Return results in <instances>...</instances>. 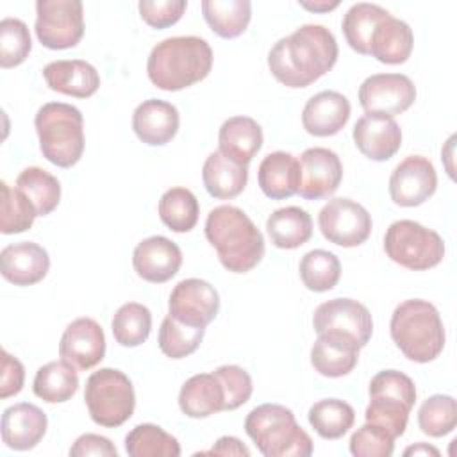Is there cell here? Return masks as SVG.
Returning <instances> with one entry per match:
<instances>
[{
	"mask_svg": "<svg viewBox=\"0 0 457 457\" xmlns=\"http://www.w3.org/2000/svg\"><path fill=\"white\" fill-rule=\"evenodd\" d=\"M337 55L334 34L323 25L307 23L271 46L268 68L280 84L307 87L332 70Z\"/></svg>",
	"mask_w": 457,
	"mask_h": 457,
	"instance_id": "cell-1",
	"label": "cell"
},
{
	"mask_svg": "<svg viewBox=\"0 0 457 457\" xmlns=\"http://www.w3.org/2000/svg\"><path fill=\"white\" fill-rule=\"evenodd\" d=\"M204 230L220 262L232 273H246L264 257V237L261 230L236 205L211 209Z\"/></svg>",
	"mask_w": 457,
	"mask_h": 457,
	"instance_id": "cell-2",
	"label": "cell"
},
{
	"mask_svg": "<svg viewBox=\"0 0 457 457\" xmlns=\"http://www.w3.org/2000/svg\"><path fill=\"white\" fill-rule=\"evenodd\" d=\"M212 68V50L198 36H175L157 43L146 61L150 82L162 91H180L204 80Z\"/></svg>",
	"mask_w": 457,
	"mask_h": 457,
	"instance_id": "cell-3",
	"label": "cell"
},
{
	"mask_svg": "<svg viewBox=\"0 0 457 457\" xmlns=\"http://www.w3.org/2000/svg\"><path fill=\"white\" fill-rule=\"evenodd\" d=\"M391 339L414 362L425 364L445 348V325L439 311L427 300L411 298L396 305L389 321Z\"/></svg>",
	"mask_w": 457,
	"mask_h": 457,
	"instance_id": "cell-4",
	"label": "cell"
},
{
	"mask_svg": "<svg viewBox=\"0 0 457 457\" xmlns=\"http://www.w3.org/2000/svg\"><path fill=\"white\" fill-rule=\"evenodd\" d=\"M245 432L264 457H309L311 436L296 423L291 409L280 403H262L245 420Z\"/></svg>",
	"mask_w": 457,
	"mask_h": 457,
	"instance_id": "cell-5",
	"label": "cell"
},
{
	"mask_svg": "<svg viewBox=\"0 0 457 457\" xmlns=\"http://www.w3.org/2000/svg\"><path fill=\"white\" fill-rule=\"evenodd\" d=\"M43 157L59 166L71 168L84 152V118L82 112L64 102L41 105L34 118Z\"/></svg>",
	"mask_w": 457,
	"mask_h": 457,
	"instance_id": "cell-6",
	"label": "cell"
},
{
	"mask_svg": "<svg viewBox=\"0 0 457 457\" xmlns=\"http://www.w3.org/2000/svg\"><path fill=\"white\" fill-rule=\"evenodd\" d=\"M368 393L366 421L386 428L395 439L403 436L409 412L416 403V386L412 378L398 370H384L371 378Z\"/></svg>",
	"mask_w": 457,
	"mask_h": 457,
	"instance_id": "cell-7",
	"label": "cell"
},
{
	"mask_svg": "<svg viewBox=\"0 0 457 457\" xmlns=\"http://www.w3.org/2000/svg\"><path fill=\"white\" fill-rule=\"evenodd\" d=\"M84 402L96 425L116 428L134 414L136 393L130 378L123 371L100 368L86 380Z\"/></svg>",
	"mask_w": 457,
	"mask_h": 457,
	"instance_id": "cell-8",
	"label": "cell"
},
{
	"mask_svg": "<svg viewBox=\"0 0 457 457\" xmlns=\"http://www.w3.org/2000/svg\"><path fill=\"white\" fill-rule=\"evenodd\" d=\"M386 255L412 271H425L437 266L445 257L443 237L412 220L393 221L384 236Z\"/></svg>",
	"mask_w": 457,
	"mask_h": 457,
	"instance_id": "cell-9",
	"label": "cell"
},
{
	"mask_svg": "<svg viewBox=\"0 0 457 457\" xmlns=\"http://www.w3.org/2000/svg\"><path fill=\"white\" fill-rule=\"evenodd\" d=\"M36 36L50 50H66L84 36V7L79 0H37Z\"/></svg>",
	"mask_w": 457,
	"mask_h": 457,
	"instance_id": "cell-10",
	"label": "cell"
},
{
	"mask_svg": "<svg viewBox=\"0 0 457 457\" xmlns=\"http://www.w3.org/2000/svg\"><path fill=\"white\" fill-rule=\"evenodd\" d=\"M318 225L323 237L330 243L353 248L370 237L373 221L361 204L350 198H332L321 207Z\"/></svg>",
	"mask_w": 457,
	"mask_h": 457,
	"instance_id": "cell-11",
	"label": "cell"
},
{
	"mask_svg": "<svg viewBox=\"0 0 457 457\" xmlns=\"http://www.w3.org/2000/svg\"><path fill=\"white\" fill-rule=\"evenodd\" d=\"M416 100V87L407 75L375 73L362 80L359 104L366 112L396 116L405 112Z\"/></svg>",
	"mask_w": 457,
	"mask_h": 457,
	"instance_id": "cell-12",
	"label": "cell"
},
{
	"mask_svg": "<svg viewBox=\"0 0 457 457\" xmlns=\"http://www.w3.org/2000/svg\"><path fill=\"white\" fill-rule=\"evenodd\" d=\"M220 311V295L202 278L180 280L170 295L168 314L189 327H207Z\"/></svg>",
	"mask_w": 457,
	"mask_h": 457,
	"instance_id": "cell-13",
	"label": "cell"
},
{
	"mask_svg": "<svg viewBox=\"0 0 457 457\" xmlns=\"http://www.w3.org/2000/svg\"><path fill=\"white\" fill-rule=\"evenodd\" d=\"M316 334L341 332L352 336L361 348L366 346L373 334V320L366 305L352 298H332L316 307L312 316Z\"/></svg>",
	"mask_w": 457,
	"mask_h": 457,
	"instance_id": "cell-14",
	"label": "cell"
},
{
	"mask_svg": "<svg viewBox=\"0 0 457 457\" xmlns=\"http://www.w3.org/2000/svg\"><path fill=\"white\" fill-rule=\"evenodd\" d=\"M437 189L434 164L423 155L405 157L389 177V196L400 207H418Z\"/></svg>",
	"mask_w": 457,
	"mask_h": 457,
	"instance_id": "cell-15",
	"label": "cell"
},
{
	"mask_svg": "<svg viewBox=\"0 0 457 457\" xmlns=\"http://www.w3.org/2000/svg\"><path fill=\"white\" fill-rule=\"evenodd\" d=\"M298 195L305 200H321L334 195L343 180V164L336 152L314 146L302 152Z\"/></svg>",
	"mask_w": 457,
	"mask_h": 457,
	"instance_id": "cell-16",
	"label": "cell"
},
{
	"mask_svg": "<svg viewBox=\"0 0 457 457\" xmlns=\"http://www.w3.org/2000/svg\"><path fill=\"white\" fill-rule=\"evenodd\" d=\"M59 355L79 371H87L105 357V336L93 318H77L62 332Z\"/></svg>",
	"mask_w": 457,
	"mask_h": 457,
	"instance_id": "cell-17",
	"label": "cell"
},
{
	"mask_svg": "<svg viewBox=\"0 0 457 457\" xmlns=\"http://www.w3.org/2000/svg\"><path fill=\"white\" fill-rule=\"evenodd\" d=\"M357 150L371 161H387L402 146V129L393 116L366 112L353 125Z\"/></svg>",
	"mask_w": 457,
	"mask_h": 457,
	"instance_id": "cell-18",
	"label": "cell"
},
{
	"mask_svg": "<svg viewBox=\"0 0 457 457\" xmlns=\"http://www.w3.org/2000/svg\"><path fill=\"white\" fill-rule=\"evenodd\" d=\"M182 264V252L177 243L164 236H150L137 243L132 253V266L139 278L162 284L173 278Z\"/></svg>",
	"mask_w": 457,
	"mask_h": 457,
	"instance_id": "cell-19",
	"label": "cell"
},
{
	"mask_svg": "<svg viewBox=\"0 0 457 457\" xmlns=\"http://www.w3.org/2000/svg\"><path fill=\"white\" fill-rule=\"evenodd\" d=\"M50 270L48 252L34 241L7 245L0 252V271L14 286H32L41 282Z\"/></svg>",
	"mask_w": 457,
	"mask_h": 457,
	"instance_id": "cell-20",
	"label": "cell"
},
{
	"mask_svg": "<svg viewBox=\"0 0 457 457\" xmlns=\"http://www.w3.org/2000/svg\"><path fill=\"white\" fill-rule=\"evenodd\" d=\"M361 345L346 334L341 332H323L318 334L311 348L312 368L330 378H339L348 375L359 361Z\"/></svg>",
	"mask_w": 457,
	"mask_h": 457,
	"instance_id": "cell-21",
	"label": "cell"
},
{
	"mask_svg": "<svg viewBox=\"0 0 457 457\" xmlns=\"http://www.w3.org/2000/svg\"><path fill=\"white\" fill-rule=\"evenodd\" d=\"M179 125L180 116L177 107L159 98L143 100L132 114L134 134L139 141L150 146H162L170 143L179 132Z\"/></svg>",
	"mask_w": 457,
	"mask_h": 457,
	"instance_id": "cell-22",
	"label": "cell"
},
{
	"mask_svg": "<svg viewBox=\"0 0 457 457\" xmlns=\"http://www.w3.org/2000/svg\"><path fill=\"white\" fill-rule=\"evenodd\" d=\"M48 427L46 414L34 403L20 402L2 414V441L11 450L25 452L34 448Z\"/></svg>",
	"mask_w": 457,
	"mask_h": 457,
	"instance_id": "cell-23",
	"label": "cell"
},
{
	"mask_svg": "<svg viewBox=\"0 0 457 457\" xmlns=\"http://www.w3.org/2000/svg\"><path fill=\"white\" fill-rule=\"evenodd\" d=\"M350 102L337 91H320L307 100L302 111L305 132L316 137L337 134L350 120Z\"/></svg>",
	"mask_w": 457,
	"mask_h": 457,
	"instance_id": "cell-24",
	"label": "cell"
},
{
	"mask_svg": "<svg viewBox=\"0 0 457 457\" xmlns=\"http://www.w3.org/2000/svg\"><path fill=\"white\" fill-rule=\"evenodd\" d=\"M43 77L52 91L75 98H89L100 87L96 68L82 59L52 61L43 68Z\"/></svg>",
	"mask_w": 457,
	"mask_h": 457,
	"instance_id": "cell-25",
	"label": "cell"
},
{
	"mask_svg": "<svg viewBox=\"0 0 457 457\" xmlns=\"http://www.w3.org/2000/svg\"><path fill=\"white\" fill-rule=\"evenodd\" d=\"M218 145L227 159L248 166L262 146V129L250 116H232L221 123Z\"/></svg>",
	"mask_w": 457,
	"mask_h": 457,
	"instance_id": "cell-26",
	"label": "cell"
},
{
	"mask_svg": "<svg viewBox=\"0 0 457 457\" xmlns=\"http://www.w3.org/2000/svg\"><path fill=\"white\" fill-rule=\"evenodd\" d=\"M261 191L271 200H284L296 195L300 186V164L289 152L268 154L257 170Z\"/></svg>",
	"mask_w": 457,
	"mask_h": 457,
	"instance_id": "cell-27",
	"label": "cell"
},
{
	"mask_svg": "<svg viewBox=\"0 0 457 457\" xmlns=\"http://www.w3.org/2000/svg\"><path fill=\"white\" fill-rule=\"evenodd\" d=\"M414 34L403 21L387 14L373 30L368 55L384 64H402L411 57Z\"/></svg>",
	"mask_w": 457,
	"mask_h": 457,
	"instance_id": "cell-28",
	"label": "cell"
},
{
	"mask_svg": "<svg viewBox=\"0 0 457 457\" xmlns=\"http://www.w3.org/2000/svg\"><path fill=\"white\" fill-rule=\"evenodd\" d=\"M225 393L214 373H198L187 378L179 393V407L189 418H207L223 411Z\"/></svg>",
	"mask_w": 457,
	"mask_h": 457,
	"instance_id": "cell-29",
	"label": "cell"
},
{
	"mask_svg": "<svg viewBox=\"0 0 457 457\" xmlns=\"http://www.w3.org/2000/svg\"><path fill=\"white\" fill-rule=\"evenodd\" d=\"M207 193L218 200H230L243 193L248 182V166L227 159L220 150L209 154L202 168Z\"/></svg>",
	"mask_w": 457,
	"mask_h": 457,
	"instance_id": "cell-30",
	"label": "cell"
},
{
	"mask_svg": "<svg viewBox=\"0 0 457 457\" xmlns=\"http://www.w3.org/2000/svg\"><path fill=\"white\" fill-rule=\"evenodd\" d=\"M271 243L282 250H293L305 245L312 236L311 214L296 205L277 209L266 221Z\"/></svg>",
	"mask_w": 457,
	"mask_h": 457,
	"instance_id": "cell-31",
	"label": "cell"
},
{
	"mask_svg": "<svg viewBox=\"0 0 457 457\" xmlns=\"http://www.w3.org/2000/svg\"><path fill=\"white\" fill-rule=\"evenodd\" d=\"M79 389L77 370L66 361H52L43 364L34 377L32 391L46 403L68 402Z\"/></svg>",
	"mask_w": 457,
	"mask_h": 457,
	"instance_id": "cell-32",
	"label": "cell"
},
{
	"mask_svg": "<svg viewBox=\"0 0 457 457\" xmlns=\"http://www.w3.org/2000/svg\"><path fill=\"white\" fill-rule=\"evenodd\" d=\"M202 12L209 29L223 39L241 36L252 18L248 0H204Z\"/></svg>",
	"mask_w": 457,
	"mask_h": 457,
	"instance_id": "cell-33",
	"label": "cell"
},
{
	"mask_svg": "<svg viewBox=\"0 0 457 457\" xmlns=\"http://www.w3.org/2000/svg\"><path fill=\"white\" fill-rule=\"evenodd\" d=\"M387 14L389 11H386L377 4H368V2L353 4L343 16V23H341L345 39L350 45V48L361 55H368L371 34Z\"/></svg>",
	"mask_w": 457,
	"mask_h": 457,
	"instance_id": "cell-34",
	"label": "cell"
},
{
	"mask_svg": "<svg viewBox=\"0 0 457 457\" xmlns=\"http://www.w3.org/2000/svg\"><path fill=\"white\" fill-rule=\"evenodd\" d=\"M307 418L320 437L339 439L353 427L355 411L345 400L325 398L311 405Z\"/></svg>",
	"mask_w": 457,
	"mask_h": 457,
	"instance_id": "cell-35",
	"label": "cell"
},
{
	"mask_svg": "<svg viewBox=\"0 0 457 457\" xmlns=\"http://www.w3.org/2000/svg\"><path fill=\"white\" fill-rule=\"evenodd\" d=\"M125 452L130 457H179L180 445L159 425L141 423L127 434Z\"/></svg>",
	"mask_w": 457,
	"mask_h": 457,
	"instance_id": "cell-36",
	"label": "cell"
},
{
	"mask_svg": "<svg viewBox=\"0 0 457 457\" xmlns=\"http://www.w3.org/2000/svg\"><path fill=\"white\" fill-rule=\"evenodd\" d=\"M200 214L196 196L186 187H170L159 200V218L173 232H189L195 228Z\"/></svg>",
	"mask_w": 457,
	"mask_h": 457,
	"instance_id": "cell-37",
	"label": "cell"
},
{
	"mask_svg": "<svg viewBox=\"0 0 457 457\" xmlns=\"http://www.w3.org/2000/svg\"><path fill=\"white\" fill-rule=\"evenodd\" d=\"M16 187L34 204L37 216L50 214L61 200L59 180L39 166H29L16 177Z\"/></svg>",
	"mask_w": 457,
	"mask_h": 457,
	"instance_id": "cell-38",
	"label": "cell"
},
{
	"mask_svg": "<svg viewBox=\"0 0 457 457\" xmlns=\"http://www.w3.org/2000/svg\"><path fill=\"white\" fill-rule=\"evenodd\" d=\"M112 336L118 345L134 348L143 345L152 330V312L146 305L137 302L123 303L111 321Z\"/></svg>",
	"mask_w": 457,
	"mask_h": 457,
	"instance_id": "cell-39",
	"label": "cell"
},
{
	"mask_svg": "<svg viewBox=\"0 0 457 457\" xmlns=\"http://www.w3.org/2000/svg\"><path fill=\"white\" fill-rule=\"evenodd\" d=\"M300 278L309 291L325 293L336 287L341 277V262L328 250H311L307 252L298 266Z\"/></svg>",
	"mask_w": 457,
	"mask_h": 457,
	"instance_id": "cell-40",
	"label": "cell"
},
{
	"mask_svg": "<svg viewBox=\"0 0 457 457\" xmlns=\"http://www.w3.org/2000/svg\"><path fill=\"white\" fill-rule=\"evenodd\" d=\"M205 334L204 327H189L166 316L159 328V348L170 359H184L191 355L202 343Z\"/></svg>",
	"mask_w": 457,
	"mask_h": 457,
	"instance_id": "cell-41",
	"label": "cell"
},
{
	"mask_svg": "<svg viewBox=\"0 0 457 457\" xmlns=\"http://www.w3.org/2000/svg\"><path fill=\"white\" fill-rule=\"evenodd\" d=\"M457 425V403L450 395L428 396L418 411V427L430 437H443Z\"/></svg>",
	"mask_w": 457,
	"mask_h": 457,
	"instance_id": "cell-42",
	"label": "cell"
},
{
	"mask_svg": "<svg viewBox=\"0 0 457 457\" xmlns=\"http://www.w3.org/2000/svg\"><path fill=\"white\" fill-rule=\"evenodd\" d=\"M0 186H2L0 232L2 234H20V232L29 230L37 216L34 204L16 186L11 187L5 180H2Z\"/></svg>",
	"mask_w": 457,
	"mask_h": 457,
	"instance_id": "cell-43",
	"label": "cell"
},
{
	"mask_svg": "<svg viewBox=\"0 0 457 457\" xmlns=\"http://www.w3.org/2000/svg\"><path fill=\"white\" fill-rule=\"evenodd\" d=\"M30 50L29 27L18 18H4L0 21V66L4 70L20 66Z\"/></svg>",
	"mask_w": 457,
	"mask_h": 457,
	"instance_id": "cell-44",
	"label": "cell"
},
{
	"mask_svg": "<svg viewBox=\"0 0 457 457\" xmlns=\"http://www.w3.org/2000/svg\"><path fill=\"white\" fill-rule=\"evenodd\" d=\"M350 452L355 457H389L395 452V437L375 423H364L350 437Z\"/></svg>",
	"mask_w": 457,
	"mask_h": 457,
	"instance_id": "cell-45",
	"label": "cell"
},
{
	"mask_svg": "<svg viewBox=\"0 0 457 457\" xmlns=\"http://www.w3.org/2000/svg\"><path fill=\"white\" fill-rule=\"evenodd\" d=\"M212 373L220 378L223 386V393H225L223 411H234L250 400L253 384L246 370L236 364H225L216 368Z\"/></svg>",
	"mask_w": 457,
	"mask_h": 457,
	"instance_id": "cell-46",
	"label": "cell"
},
{
	"mask_svg": "<svg viewBox=\"0 0 457 457\" xmlns=\"http://www.w3.org/2000/svg\"><path fill=\"white\" fill-rule=\"evenodd\" d=\"M187 7L186 0H141L137 4L139 14L152 29H168L175 25Z\"/></svg>",
	"mask_w": 457,
	"mask_h": 457,
	"instance_id": "cell-47",
	"label": "cell"
},
{
	"mask_svg": "<svg viewBox=\"0 0 457 457\" xmlns=\"http://www.w3.org/2000/svg\"><path fill=\"white\" fill-rule=\"evenodd\" d=\"M25 380L23 364L11 355L7 350H2V380H0V398L14 396L21 391Z\"/></svg>",
	"mask_w": 457,
	"mask_h": 457,
	"instance_id": "cell-48",
	"label": "cell"
},
{
	"mask_svg": "<svg viewBox=\"0 0 457 457\" xmlns=\"http://www.w3.org/2000/svg\"><path fill=\"white\" fill-rule=\"evenodd\" d=\"M87 455H98V457H118L116 446L100 434H82L75 439V443L70 448V457H87Z\"/></svg>",
	"mask_w": 457,
	"mask_h": 457,
	"instance_id": "cell-49",
	"label": "cell"
},
{
	"mask_svg": "<svg viewBox=\"0 0 457 457\" xmlns=\"http://www.w3.org/2000/svg\"><path fill=\"white\" fill-rule=\"evenodd\" d=\"M204 453H214V455H245L248 457L250 455V450L234 436H223L220 437L212 448H209L207 452Z\"/></svg>",
	"mask_w": 457,
	"mask_h": 457,
	"instance_id": "cell-50",
	"label": "cell"
},
{
	"mask_svg": "<svg viewBox=\"0 0 457 457\" xmlns=\"http://www.w3.org/2000/svg\"><path fill=\"white\" fill-rule=\"evenodd\" d=\"M303 9L312 11V12H328L339 5L337 0L328 2V0H320V2H298Z\"/></svg>",
	"mask_w": 457,
	"mask_h": 457,
	"instance_id": "cell-51",
	"label": "cell"
},
{
	"mask_svg": "<svg viewBox=\"0 0 457 457\" xmlns=\"http://www.w3.org/2000/svg\"><path fill=\"white\" fill-rule=\"evenodd\" d=\"M403 455H436L437 457L439 450L430 446V445H427V443H416V445L405 448Z\"/></svg>",
	"mask_w": 457,
	"mask_h": 457,
	"instance_id": "cell-52",
	"label": "cell"
}]
</instances>
